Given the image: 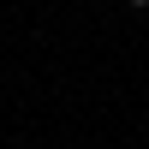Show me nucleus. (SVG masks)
<instances>
[{
  "mask_svg": "<svg viewBox=\"0 0 149 149\" xmlns=\"http://www.w3.org/2000/svg\"><path fill=\"white\" fill-rule=\"evenodd\" d=\"M131 6H137V12H149V0H131Z\"/></svg>",
  "mask_w": 149,
  "mask_h": 149,
  "instance_id": "1",
  "label": "nucleus"
}]
</instances>
